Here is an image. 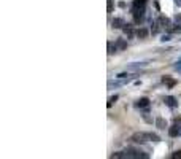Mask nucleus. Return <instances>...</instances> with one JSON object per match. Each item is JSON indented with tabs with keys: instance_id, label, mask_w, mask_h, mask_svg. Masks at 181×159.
<instances>
[{
	"instance_id": "1",
	"label": "nucleus",
	"mask_w": 181,
	"mask_h": 159,
	"mask_svg": "<svg viewBox=\"0 0 181 159\" xmlns=\"http://www.w3.org/2000/svg\"><path fill=\"white\" fill-rule=\"evenodd\" d=\"M132 142H137V143H143V142H148V140H151V142H159L160 137L157 134H152V132H135L130 137Z\"/></svg>"
},
{
	"instance_id": "2",
	"label": "nucleus",
	"mask_w": 181,
	"mask_h": 159,
	"mask_svg": "<svg viewBox=\"0 0 181 159\" xmlns=\"http://www.w3.org/2000/svg\"><path fill=\"white\" fill-rule=\"evenodd\" d=\"M133 19H135L137 24H140V22L145 19V7H133Z\"/></svg>"
},
{
	"instance_id": "3",
	"label": "nucleus",
	"mask_w": 181,
	"mask_h": 159,
	"mask_svg": "<svg viewBox=\"0 0 181 159\" xmlns=\"http://www.w3.org/2000/svg\"><path fill=\"white\" fill-rule=\"evenodd\" d=\"M180 129H181L180 124L171 126V127L169 129V135H170V137H178V135H180Z\"/></svg>"
},
{
	"instance_id": "4",
	"label": "nucleus",
	"mask_w": 181,
	"mask_h": 159,
	"mask_svg": "<svg viewBox=\"0 0 181 159\" xmlns=\"http://www.w3.org/2000/svg\"><path fill=\"white\" fill-rule=\"evenodd\" d=\"M165 105H169L170 107V108H175V107L176 105H178V102H176V99H175V97H171V96H169V97H165Z\"/></svg>"
},
{
	"instance_id": "5",
	"label": "nucleus",
	"mask_w": 181,
	"mask_h": 159,
	"mask_svg": "<svg viewBox=\"0 0 181 159\" xmlns=\"http://www.w3.org/2000/svg\"><path fill=\"white\" fill-rule=\"evenodd\" d=\"M157 21H159V24H160L162 27H165V29H169V27H170V19H169V18L159 16V18H157Z\"/></svg>"
},
{
	"instance_id": "6",
	"label": "nucleus",
	"mask_w": 181,
	"mask_h": 159,
	"mask_svg": "<svg viewBox=\"0 0 181 159\" xmlns=\"http://www.w3.org/2000/svg\"><path fill=\"white\" fill-rule=\"evenodd\" d=\"M138 108H145V107L149 105V99H146V97H141V99H138L137 100V104H135Z\"/></svg>"
},
{
	"instance_id": "7",
	"label": "nucleus",
	"mask_w": 181,
	"mask_h": 159,
	"mask_svg": "<svg viewBox=\"0 0 181 159\" xmlns=\"http://www.w3.org/2000/svg\"><path fill=\"white\" fill-rule=\"evenodd\" d=\"M111 24H113V27H114V29H121V27H124V26H126V24H124V19H121V18H114Z\"/></svg>"
},
{
	"instance_id": "8",
	"label": "nucleus",
	"mask_w": 181,
	"mask_h": 159,
	"mask_svg": "<svg viewBox=\"0 0 181 159\" xmlns=\"http://www.w3.org/2000/svg\"><path fill=\"white\" fill-rule=\"evenodd\" d=\"M156 127L157 129H165L167 127V121L164 118H160V116H159V118H156Z\"/></svg>"
},
{
	"instance_id": "9",
	"label": "nucleus",
	"mask_w": 181,
	"mask_h": 159,
	"mask_svg": "<svg viewBox=\"0 0 181 159\" xmlns=\"http://www.w3.org/2000/svg\"><path fill=\"white\" fill-rule=\"evenodd\" d=\"M162 81H164V83H165V85L169 86V88H173V86L176 85V80L170 78V77H164V78H162Z\"/></svg>"
},
{
	"instance_id": "10",
	"label": "nucleus",
	"mask_w": 181,
	"mask_h": 159,
	"mask_svg": "<svg viewBox=\"0 0 181 159\" xmlns=\"http://www.w3.org/2000/svg\"><path fill=\"white\" fill-rule=\"evenodd\" d=\"M116 46H118V49L122 51V49H126V48H127V41H126V40H122V38H119L118 41H116Z\"/></svg>"
},
{
	"instance_id": "11",
	"label": "nucleus",
	"mask_w": 181,
	"mask_h": 159,
	"mask_svg": "<svg viewBox=\"0 0 181 159\" xmlns=\"http://www.w3.org/2000/svg\"><path fill=\"white\" fill-rule=\"evenodd\" d=\"M137 37H138V38H146V37H148V30L146 29H138L137 30Z\"/></svg>"
},
{
	"instance_id": "12",
	"label": "nucleus",
	"mask_w": 181,
	"mask_h": 159,
	"mask_svg": "<svg viewBox=\"0 0 181 159\" xmlns=\"http://www.w3.org/2000/svg\"><path fill=\"white\" fill-rule=\"evenodd\" d=\"M122 29H124V34H126V35L129 37V38H130V37L133 35V30H132V27L129 26V24H126V26L122 27Z\"/></svg>"
},
{
	"instance_id": "13",
	"label": "nucleus",
	"mask_w": 181,
	"mask_h": 159,
	"mask_svg": "<svg viewBox=\"0 0 181 159\" xmlns=\"http://www.w3.org/2000/svg\"><path fill=\"white\" fill-rule=\"evenodd\" d=\"M140 67H146V64H145V62H140V64H132L130 67H129V70H137V68H140Z\"/></svg>"
},
{
	"instance_id": "14",
	"label": "nucleus",
	"mask_w": 181,
	"mask_h": 159,
	"mask_svg": "<svg viewBox=\"0 0 181 159\" xmlns=\"http://www.w3.org/2000/svg\"><path fill=\"white\" fill-rule=\"evenodd\" d=\"M116 49H118V46H116V45H113V43L110 41V43H108V54H113V53H116Z\"/></svg>"
},
{
	"instance_id": "15",
	"label": "nucleus",
	"mask_w": 181,
	"mask_h": 159,
	"mask_svg": "<svg viewBox=\"0 0 181 159\" xmlns=\"http://www.w3.org/2000/svg\"><path fill=\"white\" fill-rule=\"evenodd\" d=\"M146 0H133V7H145Z\"/></svg>"
},
{
	"instance_id": "16",
	"label": "nucleus",
	"mask_w": 181,
	"mask_h": 159,
	"mask_svg": "<svg viewBox=\"0 0 181 159\" xmlns=\"http://www.w3.org/2000/svg\"><path fill=\"white\" fill-rule=\"evenodd\" d=\"M116 100H118V96H113V97H110V99H108V104H106V107H108V108H110V107H113V104H114Z\"/></svg>"
},
{
	"instance_id": "17",
	"label": "nucleus",
	"mask_w": 181,
	"mask_h": 159,
	"mask_svg": "<svg viewBox=\"0 0 181 159\" xmlns=\"http://www.w3.org/2000/svg\"><path fill=\"white\" fill-rule=\"evenodd\" d=\"M130 77H135V75H130V73H127V72L118 75V78H121V80H126V78H130Z\"/></svg>"
},
{
	"instance_id": "18",
	"label": "nucleus",
	"mask_w": 181,
	"mask_h": 159,
	"mask_svg": "<svg viewBox=\"0 0 181 159\" xmlns=\"http://www.w3.org/2000/svg\"><path fill=\"white\" fill-rule=\"evenodd\" d=\"M159 21H156L154 22V24H152V29H151V32H152V34H157V32H159Z\"/></svg>"
},
{
	"instance_id": "19",
	"label": "nucleus",
	"mask_w": 181,
	"mask_h": 159,
	"mask_svg": "<svg viewBox=\"0 0 181 159\" xmlns=\"http://www.w3.org/2000/svg\"><path fill=\"white\" fill-rule=\"evenodd\" d=\"M169 32H181V24H176L175 27H169Z\"/></svg>"
},
{
	"instance_id": "20",
	"label": "nucleus",
	"mask_w": 181,
	"mask_h": 159,
	"mask_svg": "<svg viewBox=\"0 0 181 159\" xmlns=\"http://www.w3.org/2000/svg\"><path fill=\"white\" fill-rule=\"evenodd\" d=\"M106 3H108L106 10H108V13H111V11H113V0H106Z\"/></svg>"
},
{
	"instance_id": "21",
	"label": "nucleus",
	"mask_w": 181,
	"mask_h": 159,
	"mask_svg": "<svg viewBox=\"0 0 181 159\" xmlns=\"http://www.w3.org/2000/svg\"><path fill=\"white\" fill-rule=\"evenodd\" d=\"M171 158H173V159H181V149H178V151H175L173 154H171Z\"/></svg>"
},
{
	"instance_id": "22",
	"label": "nucleus",
	"mask_w": 181,
	"mask_h": 159,
	"mask_svg": "<svg viewBox=\"0 0 181 159\" xmlns=\"http://www.w3.org/2000/svg\"><path fill=\"white\" fill-rule=\"evenodd\" d=\"M175 21L178 22V24H181V15H176V16H175Z\"/></svg>"
},
{
	"instance_id": "23",
	"label": "nucleus",
	"mask_w": 181,
	"mask_h": 159,
	"mask_svg": "<svg viewBox=\"0 0 181 159\" xmlns=\"http://www.w3.org/2000/svg\"><path fill=\"white\" fill-rule=\"evenodd\" d=\"M160 40H162V41H169V40H170V35H164Z\"/></svg>"
},
{
	"instance_id": "24",
	"label": "nucleus",
	"mask_w": 181,
	"mask_h": 159,
	"mask_svg": "<svg viewBox=\"0 0 181 159\" xmlns=\"http://www.w3.org/2000/svg\"><path fill=\"white\" fill-rule=\"evenodd\" d=\"M175 124H181V116H176L175 118Z\"/></svg>"
},
{
	"instance_id": "25",
	"label": "nucleus",
	"mask_w": 181,
	"mask_h": 159,
	"mask_svg": "<svg viewBox=\"0 0 181 159\" xmlns=\"http://www.w3.org/2000/svg\"><path fill=\"white\" fill-rule=\"evenodd\" d=\"M175 68H176V70H181V62H176V65H175Z\"/></svg>"
},
{
	"instance_id": "26",
	"label": "nucleus",
	"mask_w": 181,
	"mask_h": 159,
	"mask_svg": "<svg viewBox=\"0 0 181 159\" xmlns=\"http://www.w3.org/2000/svg\"><path fill=\"white\" fill-rule=\"evenodd\" d=\"M175 3H176L178 7H181V0H175Z\"/></svg>"
},
{
	"instance_id": "27",
	"label": "nucleus",
	"mask_w": 181,
	"mask_h": 159,
	"mask_svg": "<svg viewBox=\"0 0 181 159\" xmlns=\"http://www.w3.org/2000/svg\"><path fill=\"white\" fill-rule=\"evenodd\" d=\"M180 135H181V129H180Z\"/></svg>"
}]
</instances>
